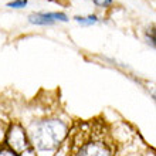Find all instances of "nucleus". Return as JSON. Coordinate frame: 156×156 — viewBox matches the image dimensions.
Returning <instances> with one entry per match:
<instances>
[{"label": "nucleus", "instance_id": "obj_1", "mask_svg": "<svg viewBox=\"0 0 156 156\" xmlns=\"http://www.w3.org/2000/svg\"><path fill=\"white\" fill-rule=\"evenodd\" d=\"M116 146L107 123L98 119L75 125L71 132L68 156H115Z\"/></svg>", "mask_w": 156, "mask_h": 156}, {"label": "nucleus", "instance_id": "obj_2", "mask_svg": "<svg viewBox=\"0 0 156 156\" xmlns=\"http://www.w3.org/2000/svg\"><path fill=\"white\" fill-rule=\"evenodd\" d=\"M68 133V128L62 121L45 119L40 121L30 131V142L40 155L54 153Z\"/></svg>", "mask_w": 156, "mask_h": 156}, {"label": "nucleus", "instance_id": "obj_3", "mask_svg": "<svg viewBox=\"0 0 156 156\" xmlns=\"http://www.w3.org/2000/svg\"><path fill=\"white\" fill-rule=\"evenodd\" d=\"M6 144L7 148L16 156H36L33 145L26 135L24 129L20 123H13L6 132Z\"/></svg>", "mask_w": 156, "mask_h": 156}, {"label": "nucleus", "instance_id": "obj_4", "mask_svg": "<svg viewBox=\"0 0 156 156\" xmlns=\"http://www.w3.org/2000/svg\"><path fill=\"white\" fill-rule=\"evenodd\" d=\"M30 23L40 26H50L55 21H67V16L64 13H33L29 16Z\"/></svg>", "mask_w": 156, "mask_h": 156}, {"label": "nucleus", "instance_id": "obj_5", "mask_svg": "<svg viewBox=\"0 0 156 156\" xmlns=\"http://www.w3.org/2000/svg\"><path fill=\"white\" fill-rule=\"evenodd\" d=\"M75 19V21H78V23H81L82 26H91V24H95L97 21H98V17L97 16H87V17H80V16H77V17H74Z\"/></svg>", "mask_w": 156, "mask_h": 156}, {"label": "nucleus", "instance_id": "obj_6", "mask_svg": "<svg viewBox=\"0 0 156 156\" xmlns=\"http://www.w3.org/2000/svg\"><path fill=\"white\" fill-rule=\"evenodd\" d=\"M146 38H148V43L156 47V27H151L146 33Z\"/></svg>", "mask_w": 156, "mask_h": 156}, {"label": "nucleus", "instance_id": "obj_7", "mask_svg": "<svg viewBox=\"0 0 156 156\" xmlns=\"http://www.w3.org/2000/svg\"><path fill=\"white\" fill-rule=\"evenodd\" d=\"M27 0H13V2H9L7 3V7H13V9H21L27 6Z\"/></svg>", "mask_w": 156, "mask_h": 156}, {"label": "nucleus", "instance_id": "obj_8", "mask_svg": "<svg viewBox=\"0 0 156 156\" xmlns=\"http://www.w3.org/2000/svg\"><path fill=\"white\" fill-rule=\"evenodd\" d=\"M94 3L99 7H108L112 4V0H94Z\"/></svg>", "mask_w": 156, "mask_h": 156}, {"label": "nucleus", "instance_id": "obj_9", "mask_svg": "<svg viewBox=\"0 0 156 156\" xmlns=\"http://www.w3.org/2000/svg\"><path fill=\"white\" fill-rule=\"evenodd\" d=\"M0 156H16L9 148H2L0 149Z\"/></svg>", "mask_w": 156, "mask_h": 156}, {"label": "nucleus", "instance_id": "obj_10", "mask_svg": "<svg viewBox=\"0 0 156 156\" xmlns=\"http://www.w3.org/2000/svg\"><path fill=\"white\" fill-rule=\"evenodd\" d=\"M6 132H7V131H4L3 125L0 123V142H2V140H3L4 138H6Z\"/></svg>", "mask_w": 156, "mask_h": 156}]
</instances>
